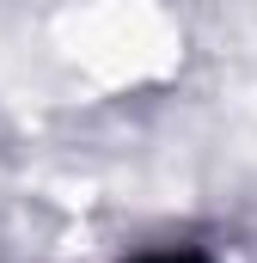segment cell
I'll list each match as a JSON object with an SVG mask.
<instances>
[{"label": "cell", "instance_id": "6da1fadb", "mask_svg": "<svg viewBox=\"0 0 257 263\" xmlns=\"http://www.w3.org/2000/svg\"><path fill=\"white\" fill-rule=\"evenodd\" d=\"M147 263H202V257H147Z\"/></svg>", "mask_w": 257, "mask_h": 263}]
</instances>
